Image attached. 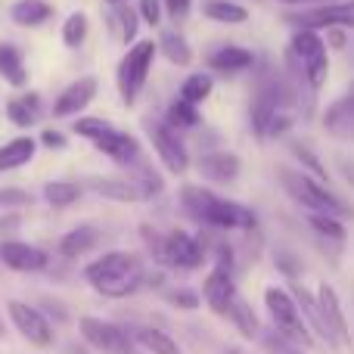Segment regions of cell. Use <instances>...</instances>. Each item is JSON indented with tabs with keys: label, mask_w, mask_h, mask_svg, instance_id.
Returning <instances> with one entry per match:
<instances>
[{
	"label": "cell",
	"mask_w": 354,
	"mask_h": 354,
	"mask_svg": "<svg viewBox=\"0 0 354 354\" xmlns=\"http://www.w3.org/2000/svg\"><path fill=\"white\" fill-rule=\"evenodd\" d=\"M202 16L208 22H218V25H243L249 22V10L236 0H205L202 3Z\"/></svg>",
	"instance_id": "4316f807"
},
{
	"label": "cell",
	"mask_w": 354,
	"mask_h": 354,
	"mask_svg": "<svg viewBox=\"0 0 354 354\" xmlns=\"http://www.w3.org/2000/svg\"><path fill=\"white\" fill-rule=\"evenodd\" d=\"M264 308H268L270 314V324H274V330L280 333L283 339H289V342H295L299 348H311L314 345V333L311 326L305 324V317H301L299 305H295L292 292L283 286H268L264 289Z\"/></svg>",
	"instance_id": "8992f818"
},
{
	"label": "cell",
	"mask_w": 354,
	"mask_h": 354,
	"mask_svg": "<svg viewBox=\"0 0 354 354\" xmlns=\"http://www.w3.org/2000/svg\"><path fill=\"white\" fill-rule=\"evenodd\" d=\"M140 236L147 243V252L153 255V261L159 268H174V270H199L208 261V245L202 243V236H193L187 230H168L159 233L156 227L143 224Z\"/></svg>",
	"instance_id": "3957f363"
},
{
	"label": "cell",
	"mask_w": 354,
	"mask_h": 354,
	"mask_svg": "<svg viewBox=\"0 0 354 354\" xmlns=\"http://www.w3.org/2000/svg\"><path fill=\"white\" fill-rule=\"evenodd\" d=\"M258 342H261V348L268 354H308L305 348H299L295 342H289V339H283L277 330H261V336H258Z\"/></svg>",
	"instance_id": "74e56055"
},
{
	"label": "cell",
	"mask_w": 354,
	"mask_h": 354,
	"mask_svg": "<svg viewBox=\"0 0 354 354\" xmlns=\"http://www.w3.org/2000/svg\"><path fill=\"white\" fill-rule=\"evenodd\" d=\"M93 149L103 153L106 159H112L115 165H122V168H131L137 159H143L140 140H137L134 134H128V131H122V128L106 131L100 140H93Z\"/></svg>",
	"instance_id": "e0dca14e"
},
{
	"label": "cell",
	"mask_w": 354,
	"mask_h": 354,
	"mask_svg": "<svg viewBox=\"0 0 354 354\" xmlns=\"http://www.w3.org/2000/svg\"><path fill=\"white\" fill-rule=\"evenodd\" d=\"M156 56H159V44L153 37H140V41H134L122 53V59L115 66V87L124 106H134L137 97L143 93L149 72L156 66Z\"/></svg>",
	"instance_id": "5b68a950"
},
{
	"label": "cell",
	"mask_w": 354,
	"mask_h": 354,
	"mask_svg": "<svg viewBox=\"0 0 354 354\" xmlns=\"http://www.w3.org/2000/svg\"><path fill=\"white\" fill-rule=\"evenodd\" d=\"M0 336H3V324H0Z\"/></svg>",
	"instance_id": "681fc988"
},
{
	"label": "cell",
	"mask_w": 354,
	"mask_h": 354,
	"mask_svg": "<svg viewBox=\"0 0 354 354\" xmlns=\"http://www.w3.org/2000/svg\"><path fill=\"white\" fill-rule=\"evenodd\" d=\"M165 301L177 311H199L202 305V295L196 289H187V286H177V289H168L165 292Z\"/></svg>",
	"instance_id": "f35d334b"
},
{
	"label": "cell",
	"mask_w": 354,
	"mask_h": 354,
	"mask_svg": "<svg viewBox=\"0 0 354 354\" xmlns=\"http://www.w3.org/2000/svg\"><path fill=\"white\" fill-rule=\"evenodd\" d=\"M324 41H326V50H345L348 47V28H326Z\"/></svg>",
	"instance_id": "ee69618b"
},
{
	"label": "cell",
	"mask_w": 354,
	"mask_h": 354,
	"mask_svg": "<svg viewBox=\"0 0 354 354\" xmlns=\"http://www.w3.org/2000/svg\"><path fill=\"white\" fill-rule=\"evenodd\" d=\"M128 171H131V174H128L131 180H134L137 187H140L143 193H147V199H156V196H162V193H165V177H162L159 171H156V168L149 165L147 159H137L134 165L128 168Z\"/></svg>",
	"instance_id": "f546056e"
},
{
	"label": "cell",
	"mask_w": 354,
	"mask_h": 354,
	"mask_svg": "<svg viewBox=\"0 0 354 354\" xmlns=\"http://www.w3.org/2000/svg\"><path fill=\"white\" fill-rule=\"evenodd\" d=\"M180 208L193 221H199L205 230H255L258 214L243 202H233L227 196H218L214 189L202 187V183H183L180 193Z\"/></svg>",
	"instance_id": "6da1fadb"
},
{
	"label": "cell",
	"mask_w": 354,
	"mask_h": 354,
	"mask_svg": "<svg viewBox=\"0 0 354 354\" xmlns=\"http://www.w3.org/2000/svg\"><path fill=\"white\" fill-rule=\"evenodd\" d=\"M87 35H91V19H87V12H81V10L68 12L66 22H62V31H59L62 44H66L68 50H78L81 44L87 41Z\"/></svg>",
	"instance_id": "d6a6232c"
},
{
	"label": "cell",
	"mask_w": 354,
	"mask_h": 354,
	"mask_svg": "<svg viewBox=\"0 0 354 354\" xmlns=\"http://www.w3.org/2000/svg\"><path fill=\"white\" fill-rule=\"evenodd\" d=\"M143 131H147L149 143H153V153L159 156L162 168H165L168 174L180 177V174L189 171L193 159H189L187 143H183V137L177 134L174 128H168L165 118H147V122H143Z\"/></svg>",
	"instance_id": "52a82bcc"
},
{
	"label": "cell",
	"mask_w": 354,
	"mask_h": 354,
	"mask_svg": "<svg viewBox=\"0 0 354 354\" xmlns=\"http://www.w3.org/2000/svg\"><path fill=\"white\" fill-rule=\"evenodd\" d=\"M156 44H159V56H165L171 66L187 68L193 62V47H189V41L177 28H165Z\"/></svg>",
	"instance_id": "484cf974"
},
{
	"label": "cell",
	"mask_w": 354,
	"mask_h": 354,
	"mask_svg": "<svg viewBox=\"0 0 354 354\" xmlns=\"http://www.w3.org/2000/svg\"><path fill=\"white\" fill-rule=\"evenodd\" d=\"M345 3H354V0H345Z\"/></svg>",
	"instance_id": "f907efd6"
},
{
	"label": "cell",
	"mask_w": 354,
	"mask_h": 354,
	"mask_svg": "<svg viewBox=\"0 0 354 354\" xmlns=\"http://www.w3.org/2000/svg\"><path fill=\"white\" fill-rule=\"evenodd\" d=\"M41 196L50 208H72L75 202L84 196V187H81L78 180H47Z\"/></svg>",
	"instance_id": "83f0119b"
},
{
	"label": "cell",
	"mask_w": 354,
	"mask_h": 354,
	"mask_svg": "<svg viewBox=\"0 0 354 354\" xmlns=\"http://www.w3.org/2000/svg\"><path fill=\"white\" fill-rule=\"evenodd\" d=\"M236 299H239V289H236L233 270L221 268V264H212V270H208L205 280H202V301L208 305V311L218 314V317H227Z\"/></svg>",
	"instance_id": "8fae6325"
},
{
	"label": "cell",
	"mask_w": 354,
	"mask_h": 354,
	"mask_svg": "<svg viewBox=\"0 0 354 354\" xmlns=\"http://www.w3.org/2000/svg\"><path fill=\"white\" fill-rule=\"evenodd\" d=\"M314 299H317V308H320V317H324L326 330H330V336L339 342V348L342 345H351V330H348V317H345V308H342V299H339V292L330 286V283H320L317 292H314Z\"/></svg>",
	"instance_id": "9a60e30c"
},
{
	"label": "cell",
	"mask_w": 354,
	"mask_h": 354,
	"mask_svg": "<svg viewBox=\"0 0 354 354\" xmlns=\"http://www.w3.org/2000/svg\"><path fill=\"white\" fill-rule=\"evenodd\" d=\"M308 227H311L320 239H326V243H345V236H348L345 221L333 218V214H308Z\"/></svg>",
	"instance_id": "e575fe53"
},
{
	"label": "cell",
	"mask_w": 354,
	"mask_h": 354,
	"mask_svg": "<svg viewBox=\"0 0 354 354\" xmlns=\"http://www.w3.org/2000/svg\"><path fill=\"white\" fill-rule=\"evenodd\" d=\"M196 171H199L202 180L208 183H236L239 174H243V159L230 149H205L196 159Z\"/></svg>",
	"instance_id": "4fadbf2b"
},
{
	"label": "cell",
	"mask_w": 354,
	"mask_h": 354,
	"mask_svg": "<svg viewBox=\"0 0 354 354\" xmlns=\"http://www.w3.org/2000/svg\"><path fill=\"white\" fill-rule=\"evenodd\" d=\"M227 320H230V324L236 326V330L243 333L245 339H258V336H261V320H258V314L252 311V305L243 299V295L233 301V308H230V314H227Z\"/></svg>",
	"instance_id": "1f68e13d"
},
{
	"label": "cell",
	"mask_w": 354,
	"mask_h": 354,
	"mask_svg": "<svg viewBox=\"0 0 354 354\" xmlns=\"http://www.w3.org/2000/svg\"><path fill=\"white\" fill-rule=\"evenodd\" d=\"M56 6L50 0H12L10 6V22L19 25V28H44V25L53 19Z\"/></svg>",
	"instance_id": "44dd1931"
},
{
	"label": "cell",
	"mask_w": 354,
	"mask_h": 354,
	"mask_svg": "<svg viewBox=\"0 0 354 354\" xmlns=\"http://www.w3.org/2000/svg\"><path fill=\"white\" fill-rule=\"evenodd\" d=\"M25 205H31V193H25L19 187L0 189V208H25Z\"/></svg>",
	"instance_id": "60d3db41"
},
{
	"label": "cell",
	"mask_w": 354,
	"mask_h": 354,
	"mask_svg": "<svg viewBox=\"0 0 354 354\" xmlns=\"http://www.w3.org/2000/svg\"><path fill=\"white\" fill-rule=\"evenodd\" d=\"M214 93V75L212 72H189L180 84V100L193 106H202Z\"/></svg>",
	"instance_id": "4dcf8cb0"
},
{
	"label": "cell",
	"mask_w": 354,
	"mask_h": 354,
	"mask_svg": "<svg viewBox=\"0 0 354 354\" xmlns=\"http://www.w3.org/2000/svg\"><path fill=\"white\" fill-rule=\"evenodd\" d=\"M224 354H245V351H239V348H227Z\"/></svg>",
	"instance_id": "c3c4849f"
},
{
	"label": "cell",
	"mask_w": 354,
	"mask_h": 354,
	"mask_svg": "<svg viewBox=\"0 0 354 354\" xmlns=\"http://www.w3.org/2000/svg\"><path fill=\"white\" fill-rule=\"evenodd\" d=\"M100 81L93 75H81L72 84H66L53 100V118H78L84 115V109L97 100Z\"/></svg>",
	"instance_id": "7c38bea8"
},
{
	"label": "cell",
	"mask_w": 354,
	"mask_h": 354,
	"mask_svg": "<svg viewBox=\"0 0 354 354\" xmlns=\"http://www.w3.org/2000/svg\"><path fill=\"white\" fill-rule=\"evenodd\" d=\"M165 124L168 128H174L177 134H180V131H193V128H199L202 124V112H199V106L174 97L171 103H168V109H165Z\"/></svg>",
	"instance_id": "f1b7e54d"
},
{
	"label": "cell",
	"mask_w": 354,
	"mask_h": 354,
	"mask_svg": "<svg viewBox=\"0 0 354 354\" xmlns=\"http://www.w3.org/2000/svg\"><path fill=\"white\" fill-rule=\"evenodd\" d=\"M97 245H100V227L78 224L68 233H62L59 243H56V252H59L66 261H75V258H84L87 252H93Z\"/></svg>",
	"instance_id": "ffe728a7"
},
{
	"label": "cell",
	"mask_w": 354,
	"mask_h": 354,
	"mask_svg": "<svg viewBox=\"0 0 354 354\" xmlns=\"http://www.w3.org/2000/svg\"><path fill=\"white\" fill-rule=\"evenodd\" d=\"M37 143H41L44 149H56V153H59V149L68 147V137L62 134L59 128H44L41 137H37Z\"/></svg>",
	"instance_id": "b9f144b4"
},
{
	"label": "cell",
	"mask_w": 354,
	"mask_h": 354,
	"mask_svg": "<svg viewBox=\"0 0 354 354\" xmlns=\"http://www.w3.org/2000/svg\"><path fill=\"white\" fill-rule=\"evenodd\" d=\"M37 149H41V143H37L35 137H28V134L6 140L3 147H0V174L25 168V165H28V162L37 156Z\"/></svg>",
	"instance_id": "d4e9b609"
},
{
	"label": "cell",
	"mask_w": 354,
	"mask_h": 354,
	"mask_svg": "<svg viewBox=\"0 0 354 354\" xmlns=\"http://www.w3.org/2000/svg\"><path fill=\"white\" fill-rule=\"evenodd\" d=\"M131 336V342L137 345V348L149 351V354H183L180 345H177V339H171L165 330H159V326H143V324H131L124 326Z\"/></svg>",
	"instance_id": "7402d4cb"
},
{
	"label": "cell",
	"mask_w": 354,
	"mask_h": 354,
	"mask_svg": "<svg viewBox=\"0 0 354 354\" xmlns=\"http://www.w3.org/2000/svg\"><path fill=\"white\" fill-rule=\"evenodd\" d=\"M115 124L109 122V118H100V115H78L72 122V134L81 137V140H100V137L106 134V131H112Z\"/></svg>",
	"instance_id": "8d00e7d4"
},
{
	"label": "cell",
	"mask_w": 354,
	"mask_h": 354,
	"mask_svg": "<svg viewBox=\"0 0 354 354\" xmlns=\"http://www.w3.org/2000/svg\"><path fill=\"white\" fill-rule=\"evenodd\" d=\"M205 66H208V72L239 75L255 66V53L249 47H239V44H221V47H214L205 56Z\"/></svg>",
	"instance_id": "d6986e66"
},
{
	"label": "cell",
	"mask_w": 354,
	"mask_h": 354,
	"mask_svg": "<svg viewBox=\"0 0 354 354\" xmlns=\"http://www.w3.org/2000/svg\"><path fill=\"white\" fill-rule=\"evenodd\" d=\"M6 314H10L12 326L16 333L25 339L28 345L35 348H50L56 342V333H53V324L44 317L37 308H31L28 301H19V299H10L6 301Z\"/></svg>",
	"instance_id": "30bf717a"
},
{
	"label": "cell",
	"mask_w": 354,
	"mask_h": 354,
	"mask_svg": "<svg viewBox=\"0 0 354 354\" xmlns=\"http://www.w3.org/2000/svg\"><path fill=\"white\" fill-rule=\"evenodd\" d=\"M283 22H289L292 28H311L324 35L326 28H348L354 31V3L345 0H326L317 6H305V10H289L283 16Z\"/></svg>",
	"instance_id": "ba28073f"
},
{
	"label": "cell",
	"mask_w": 354,
	"mask_h": 354,
	"mask_svg": "<svg viewBox=\"0 0 354 354\" xmlns=\"http://www.w3.org/2000/svg\"><path fill=\"white\" fill-rule=\"evenodd\" d=\"M78 333L87 342V348L100 351V354H131L134 351V342H131L128 330L115 320H103L93 317V314H84L78 320Z\"/></svg>",
	"instance_id": "9c48e42d"
},
{
	"label": "cell",
	"mask_w": 354,
	"mask_h": 354,
	"mask_svg": "<svg viewBox=\"0 0 354 354\" xmlns=\"http://www.w3.org/2000/svg\"><path fill=\"white\" fill-rule=\"evenodd\" d=\"M274 3H283L289 10H305V6H317V3H326V0H274Z\"/></svg>",
	"instance_id": "bcb514c9"
},
{
	"label": "cell",
	"mask_w": 354,
	"mask_h": 354,
	"mask_svg": "<svg viewBox=\"0 0 354 354\" xmlns=\"http://www.w3.org/2000/svg\"><path fill=\"white\" fill-rule=\"evenodd\" d=\"M109 6H118V3H128V0H106Z\"/></svg>",
	"instance_id": "7dc6e473"
},
{
	"label": "cell",
	"mask_w": 354,
	"mask_h": 354,
	"mask_svg": "<svg viewBox=\"0 0 354 354\" xmlns=\"http://www.w3.org/2000/svg\"><path fill=\"white\" fill-rule=\"evenodd\" d=\"M81 187L91 189L93 196H103V199L109 202H128V205H134V202H149L147 193H143L140 187H137L131 177H100V174H91V177H81Z\"/></svg>",
	"instance_id": "2e32d148"
},
{
	"label": "cell",
	"mask_w": 354,
	"mask_h": 354,
	"mask_svg": "<svg viewBox=\"0 0 354 354\" xmlns=\"http://www.w3.org/2000/svg\"><path fill=\"white\" fill-rule=\"evenodd\" d=\"M84 280L103 299L118 301L147 286V264L134 252L112 249V252H103L100 258H93L91 264H84Z\"/></svg>",
	"instance_id": "7a4b0ae2"
},
{
	"label": "cell",
	"mask_w": 354,
	"mask_h": 354,
	"mask_svg": "<svg viewBox=\"0 0 354 354\" xmlns=\"http://www.w3.org/2000/svg\"><path fill=\"white\" fill-rule=\"evenodd\" d=\"M41 93L28 91V93H19V97H10L3 103V112H6V122L16 124V128L28 131L37 124V118H41Z\"/></svg>",
	"instance_id": "603a6c76"
},
{
	"label": "cell",
	"mask_w": 354,
	"mask_h": 354,
	"mask_svg": "<svg viewBox=\"0 0 354 354\" xmlns=\"http://www.w3.org/2000/svg\"><path fill=\"white\" fill-rule=\"evenodd\" d=\"M289 153L295 156V162L301 165V171H305V174L317 177L320 183H330V171H326V165L320 162V156L314 153L308 143H289Z\"/></svg>",
	"instance_id": "d590c367"
},
{
	"label": "cell",
	"mask_w": 354,
	"mask_h": 354,
	"mask_svg": "<svg viewBox=\"0 0 354 354\" xmlns=\"http://www.w3.org/2000/svg\"><path fill=\"white\" fill-rule=\"evenodd\" d=\"M137 12H140V22L149 25V28H159L162 19H165L162 0H137Z\"/></svg>",
	"instance_id": "ab89813d"
},
{
	"label": "cell",
	"mask_w": 354,
	"mask_h": 354,
	"mask_svg": "<svg viewBox=\"0 0 354 354\" xmlns=\"http://www.w3.org/2000/svg\"><path fill=\"white\" fill-rule=\"evenodd\" d=\"M0 261H3V268L16 270V274H37V270L50 268L47 252L31 243H22V239H3L0 243Z\"/></svg>",
	"instance_id": "5bb4252c"
},
{
	"label": "cell",
	"mask_w": 354,
	"mask_h": 354,
	"mask_svg": "<svg viewBox=\"0 0 354 354\" xmlns=\"http://www.w3.org/2000/svg\"><path fill=\"white\" fill-rule=\"evenodd\" d=\"M112 19H115L112 25L118 28V37H122L124 47L140 41V37H137V31H140V12L137 10H131L128 3H118V6H112Z\"/></svg>",
	"instance_id": "836d02e7"
},
{
	"label": "cell",
	"mask_w": 354,
	"mask_h": 354,
	"mask_svg": "<svg viewBox=\"0 0 354 354\" xmlns=\"http://www.w3.org/2000/svg\"><path fill=\"white\" fill-rule=\"evenodd\" d=\"M320 124H324V131L333 137V140L354 143V87L326 106Z\"/></svg>",
	"instance_id": "ac0fdd59"
},
{
	"label": "cell",
	"mask_w": 354,
	"mask_h": 354,
	"mask_svg": "<svg viewBox=\"0 0 354 354\" xmlns=\"http://www.w3.org/2000/svg\"><path fill=\"white\" fill-rule=\"evenodd\" d=\"M277 264L283 268L286 277H299V270H301V261L295 255H289V252H280V255H277Z\"/></svg>",
	"instance_id": "f6af8a7d"
},
{
	"label": "cell",
	"mask_w": 354,
	"mask_h": 354,
	"mask_svg": "<svg viewBox=\"0 0 354 354\" xmlns=\"http://www.w3.org/2000/svg\"><path fill=\"white\" fill-rule=\"evenodd\" d=\"M28 66H25V50L12 41H0V78L10 87L22 91L28 84Z\"/></svg>",
	"instance_id": "cb8c5ba5"
},
{
	"label": "cell",
	"mask_w": 354,
	"mask_h": 354,
	"mask_svg": "<svg viewBox=\"0 0 354 354\" xmlns=\"http://www.w3.org/2000/svg\"><path fill=\"white\" fill-rule=\"evenodd\" d=\"M277 177H280V187L286 189V196L301 205L308 214H333V218H354V208L342 196H336L326 183H320L317 177L305 174L301 168H277Z\"/></svg>",
	"instance_id": "277c9868"
},
{
	"label": "cell",
	"mask_w": 354,
	"mask_h": 354,
	"mask_svg": "<svg viewBox=\"0 0 354 354\" xmlns=\"http://www.w3.org/2000/svg\"><path fill=\"white\" fill-rule=\"evenodd\" d=\"M162 6H165V16L174 22H180L193 12V0H162Z\"/></svg>",
	"instance_id": "7bdbcfd3"
}]
</instances>
